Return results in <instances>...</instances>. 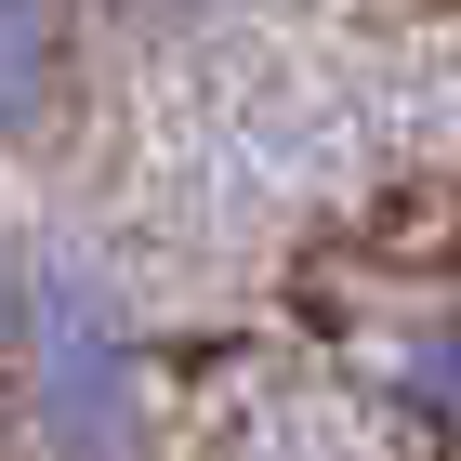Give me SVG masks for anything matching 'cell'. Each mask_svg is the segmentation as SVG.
<instances>
[{
    "mask_svg": "<svg viewBox=\"0 0 461 461\" xmlns=\"http://www.w3.org/2000/svg\"><path fill=\"white\" fill-rule=\"evenodd\" d=\"M0 356H14L53 461H145V343H132V303L93 250H27Z\"/></svg>",
    "mask_w": 461,
    "mask_h": 461,
    "instance_id": "1",
    "label": "cell"
},
{
    "mask_svg": "<svg viewBox=\"0 0 461 461\" xmlns=\"http://www.w3.org/2000/svg\"><path fill=\"white\" fill-rule=\"evenodd\" d=\"M53 79H67V14L53 0H0V145L53 106Z\"/></svg>",
    "mask_w": 461,
    "mask_h": 461,
    "instance_id": "2",
    "label": "cell"
},
{
    "mask_svg": "<svg viewBox=\"0 0 461 461\" xmlns=\"http://www.w3.org/2000/svg\"><path fill=\"white\" fill-rule=\"evenodd\" d=\"M395 383H409V422L435 435V461H461V303L409 330V369Z\"/></svg>",
    "mask_w": 461,
    "mask_h": 461,
    "instance_id": "3",
    "label": "cell"
},
{
    "mask_svg": "<svg viewBox=\"0 0 461 461\" xmlns=\"http://www.w3.org/2000/svg\"><path fill=\"white\" fill-rule=\"evenodd\" d=\"M14 277H27V250H14V238H0V330H14Z\"/></svg>",
    "mask_w": 461,
    "mask_h": 461,
    "instance_id": "4",
    "label": "cell"
}]
</instances>
